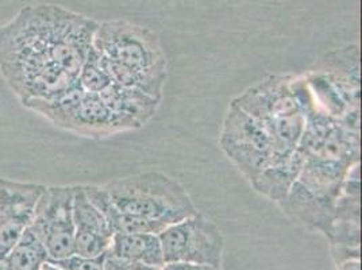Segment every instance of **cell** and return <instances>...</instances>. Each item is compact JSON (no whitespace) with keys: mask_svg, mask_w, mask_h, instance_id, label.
Masks as SVG:
<instances>
[{"mask_svg":"<svg viewBox=\"0 0 362 270\" xmlns=\"http://www.w3.org/2000/svg\"><path fill=\"white\" fill-rule=\"evenodd\" d=\"M99 22L59 4H29L0 26V71L23 105L77 84Z\"/></svg>","mask_w":362,"mask_h":270,"instance_id":"1","label":"cell"},{"mask_svg":"<svg viewBox=\"0 0 362 270\" xmlns=\"http://www.w3.org/2000/svg\"><path fill=\"white\" fill-rule=\"evenodd\" d=\"M93 47L114 84L163 100L168 76L166 56L153 31L129 20H106L98 26Z\"/></svg>","mask_w":362,"mask_h":270,"instance_id":"2","label":"cell"},{"mask_svg":"<svg viewBox=\"0 0 362 270\" xmlns=\"http://www.w3.org/2000/svg\"><path fill=\"white\" fill-rule=\"evenodd\" d=\"M102 187L117 209L164 227L197 213L180 182L161 172L117 179Z\"/></svg>","mask_w":362,"mask_h":270,"instance_id":"3","label":"cell"},{"mask_svg":"<svg viewBox=\"0 0 362 270\" xmlns=\"http://www.w3.org/2000/svg\"><path fill=\"white\" fill-rule=\"evenodd\" d=\"M28 108L44 115L54 126L88 138H108L133 131L103 102L99 93L83 90L78 83L54 100L31 102Z\"/></svg>","mask_w":362,"mask_h":270,"instance_id":"4","label":"cell"},{"mask_svg":"<svg viewBox=\"0 0 362 270\" xmlns=\"http://www.w3.org/2000/svg\"><path fill=\"white\" fill-rule=\"evenodd\" d=\"M219 148L250 184L277 161L265 127L231 103L223 120Z\"/></svg>","mask_w":362,"mask_h":270,"instance_id":"5","label":"cell"},{"mask_svg":"<svg viewBox=\"0 0 362 270\" xmlns=\"http://www.w3.org/2000/svg\"><path fill=\"white\" fill-rule=\"evenodd\" d=\"M158 238L166 262H192L221 269L225 238L209 218L197 212L175 225H168Z\"/></svg>","mask_w":362,"mask_h":270,"instance_id":"6","label":"cell"},{"mask_svg":"<svg viewBox=\"0 0 362 270\" xmlns=\"http://www.w3.org/2000/svg\"><path fill=\"white\" fill-rule=\"evenodd\" d=\"M30 227L44 243L49 261L75 254L74 187H46Z\"/></svg>","mask_w":362,"mask_h":270,"instance_id":"7","label":"cell"},{"mask_svg":"<svg viewBox=\"0 0 362 270\" xmlns=\"http://www.w3.org/2000/svg\"><path fill=\"white\" fill-rule=\"evenodd\" d=\"M295 80L296 76H268L243 90L231 100V105L238 107L261 124L300 111L304 112L295 88Z\"/></svg>","mask_w":362,"mask_h":270,"instance_id":"8","label":"cell"},{"mask_svg":"<svg viewBox=\"0 0 362 270\" xmlns=\"http://www.w3.org/2000/svg\"><path fill=\"white\" fill-rule=\"evenodd\" d=\"M45 185L0 179V255H8L29 228Z\"/></svg>","mask_w":362,"mask_h":270,"instance_id":"9","label":"cell"},{"mask_svg":"<svg viewBox=\"0 0 362 270\" xmlns=\"http://www.w3.org/2000/svg\"><path fill=\"white\" fill-rule=\"evenodd\" d=\"M74 222L75 254L95 258L108 253L114 231L86 195L83 185L74 187Z\"/></svg>","mask_w":362,"mask_h":270,"instance_id":"10","label":"cell"},{"mask_svg":"<svg viewBox=\"0 0 362 270\" xmlns=\"http://www.w3.org/2000/svg\"><path fill=\"white\" fill-rule=\"evenodd\" d=\"M361 222L360 163L351 166L337 199L327 238L334 246L358 249Z\"/></svg>","mask_w":362,"mask_h":270,"instance_id":"11","label":"cell"},{"mask_svg":"<svg viewBox=\"0 0 362 270\" xmlns=\"http://www.w3.org/2000/svg\"><path fill=\"white\" fill-rule=\"evenodd\" d=\"M320 72L339 90L347 103L360 110L361 105V76H360V46L346 45L334 49L320 57L311 68Z\"/></svg>","mask_w":362,"mask_h":270,"instance_id":"12","label":"cell"},{"mask_svg":"<svg viewBox=\"0 0 362 270\" xmlns=\"http://www.w3.org/2000/svg\"><path fill=\"white\" fill-rule=\"evenodd\" d=\"M99 95L107 107L126 122L133 131L149 123L161 103L142 90L126 88L114 83Z\"/></svg>","mask_w":362,"mask_h":270,"instance_id":"13","label":"cell"},{"mask_svg":"<svg viewBox=\"0 0 362 270\" xmlns=\"http://www.w3.org/2000/svg\"><path fill=\"white\" fill-rule=\"evenodd\" d=\"M277 206L293 222L317 230L327 237L334 218L335 203L317 199L295 182L286 199Z\"/></svg>","mask_w":362,"mask_h":270,"instance_id":"14","label":"cell"},{"mask_svg":"<svg viewBox=\"0 0 362 270\" xmlns=\"http://www.w3.org/2000/svg\"><path fill=\"white\" fill-rule=\"evenodd\" d=\"M303 163L304 157L296 149L292 154L267 168L250 185L259 195L265 196L279 204L286 199L292 185L298 180Z\"/></svg>","mask_w":362,"mask_h":270,"instance_id":"15","label":"cell"},{"mask_svg":"<svg viewBox=\"0 0 362 270\" xmlns=\"http://www.w3.org/2000/svg\"><path fill=\"white\" fill-rule=\"evenodd\" d=\"M83 188L92 204L106 216L107 222L112 228L114 234H160L166 228L160 223L151 222L117 209L114 203L110 200L103 187L83 185Z\"/></svg>","mask_w":362,"mask_h":270,"instance_id":"16","label":"cell"},{"mask_svg":"<svg viewBox=\"0 0 362 270\" xmlns=\"http://www.w3.org/2000/svg\"><path fill=\"white\" fill-rule=\"evenodd\" d=\"M108 254L129 262L151 266H164V255L158 234H122L112 235Z\"/></svg>","mask_w":362,"mask_h":270,"instance_id":"17","label":"cell"},{"mask_svg":"<svg viewBox=\"0 0 362 270\" xmlns=\"http://www.w3.org/2000/svg\"><path fill=\"white\" fill-rule=\"evenodd\" d=\"M7 257L13 270H41L49 261L44 243L31 227L25 230Z\"/></svg>","mask_w":362,"mask_h":270,"instance_id":"18","label":"cell"},{"mask_svg":"<svg viewBox=\"0 0 362 270\" xmlns=\"http://www.w3.org/2000/svg\"><path fill=\"white\" fill-rule=\"evenodd\" d=\"M77 83L83 90L93 93H100L112 84L102 57L95 47L90 49L87 60L84 61L77 77Z\"/></svg>","mask_w":362,"mask_h":270,"instance_id":"19","label":"cell"},{"mask_svg":"<svg viewBox=\"0 0 362 270\" xmlns=\"http://www.w3.org/2000/svg\"><path fill=\"white\" fill-rule=\"evenodd\" d=\"M106 254L99 255L95 258L81 257V255L72 254L68 258L59 259V261H50L54 265L64 270H105Z\"/></svg>","mask_w":362,"mask_h":270,"instance_id":"20","label":"cell"},{"mask_svg":"<svg viewBox=\"0 0 362 270\" xmlns=\"http://www.w3.org/2000/svg\"><path fill=\"white\" fill-rule=\"evenodd\" d=\"M163 270H221L203 265V264H192V262H166L163 266Z\"/></svg>","mask_w":362,"mask_h":270,"instance_id":"21","label":"cell"},{"mask_svg":"<svg viewBox=\"0 0 362 270\" xmlns=\"http://www.w3.org/2000/svg\"><path fill=\"white\" fill-rule=\"evenodd\" d=\"M124 270H163L160 266H151L145 264H136V262H129L124 261Z\"/></svg>","mask_w":362,"mask_h":270,"instance_id":"22","label":"cell"},{"mask_svg":"<svg viewBox=\"0 0 362 270\" xmlns=\"http://www.w3.org/2000/svg\"><path fill=\"white\" fill-rule=\"evenodd\" d=\"M0 270H13L7 255H0Z\"/></svg>","mask_w":362,"mask_h":270,"instance_id":"23","label":"cell"},{"mask_svg":"<svg viewBox=\"0 0 362 270\" xmlns=\"http://www.w3.org/2000/svg\"><path fill=\"white\" fill-rule=\"evenodd\" d=\"M41 270H64L61 269V268H59L57 265H54L53 262H50V261H47V262H45L44 265H42V268H41Z\"/></svg>","mask_w":362,"mask_h":270,"instance_id":"24","label":"cell"}]
</instances>
